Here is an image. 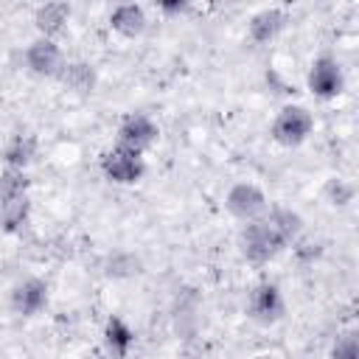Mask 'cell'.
<instances>
[{
    "label": "cell",
    "mask_w": 359,
    "mask_h": 359,
    "mask_svg": "<svg viewBox=\"0 0 359 359\" xmlns=\"http://www.w3.org/2000/svg\"><path fill=\"white\" fill-rule=\"evenodd\" d=\"M31 180L25 168L6 165L0 171V227L6 233H17L28 224L31 216Z\"/></svg>",
    "instance_id": "6da1fadb"
},
{
    "label": "cell",
    "mask_w": 359,
    "mask_h": 359,
    "mask_svg": "<svg viewBox=\"0 0 359 359\" xmlns=\"http://www.w3.org/2000/svg\"><path fill=\"white\" fill-rule=\"evenodd\" d=\"M292 241L278 230V224L264 213L261 219H252V222H244L241 233H238V250L244 255L247 264H255V266H264L269 264L272 258H278Z\"/></svg>",
    "instance_id": "7a4b0ae2"
},
{
    "label": "cell",
    "mask_w": 359,
    "mask_h": 359,
    "mask_svg": "<svg viewBox=\"0 0 359 359\" xmlns=\"http://www.w3.org/2000/svg\"><path fill=\"white\" fill-rule=\"evenodd\" d=\"M314 132V115L309 112V107L303 104H283L275 118H272V126H269V135L278 146H286V149H294L300 143H306Z\"/></svg>",
    "instance_id": "3957f363"
},
{
    "label": "cell",
    "mask_w": 359,
    "mask_h": 359,
    "mask_svg": "<svg viewBox=\"0 0 359 359\" xmlns=\"http://www.w3.org/2000/svg\"><path fill=\"white\" fill-rule=\"evenodd\" d=\"M101 174L115 185H135L146 174V160L140 151L115 143L101 154Z\"/></svg>",
    "instance_id": "277c9868"
},
{
    "label": "cell",
    "mask_w": 359,
    "mask_h": 359,
    "mask_svg": "<svg viewBox=\"0 0 359 359\" xmlns=\"http://www.w3.org/2000/svg\"><path fill=\"white\" fill-rule=\"evenodd\" d=\"M306 87H309V93H311L314 98H323V101L337 98V95L342 93V87H345V73H342L339 59H334V56H328V53L317 56V59L309 65Z\"/></svg>",
    "instance_id": "5b68a950"
},
{
    "label": "cell",
    "mask_w": 359,
    "mask_h": 359,
    "mask_svg": "<svg viewBox=\"0 0 359 359\" xmlns=\"http://www.w3.org/2000/svg\"><path fill=\"white\" fill-rule=\"evenodd\" d=\"M224 208L233 219H238L244 224V222L261 219L269 208V199H266L264 188H258L255 182H236L224 194Z\"/></svg>",
    "instance_id": "8992f818"
},
{
    "label": "cell",
    "mask_w": 359,
    "mask_h": 359,
    "mask_svg": "<svg viewBox=\"0 0 359 359\" xmlns=\"http://www.w3.org/2000/svg\"><path fill=\"white\" fill-rule=\"evenodd\" d=\"M22 59H25V70L34 73V76H39V79H59V73H62V67L67 62L65 59V50L50 36H36L25 48Z\"/></svg>",
    "instance_id": "52a82bcc"
},
{
    "label": "cell",
    "mask_w": 359,
    "mask_h": 359,
    "mask_svg": "<svg viewBox=\"0 0 359 359\" xmlns=\"http://www.w3.org/2000/svg\"><path fill=\"white\" fill-rule=\"evenodd\" d=\"M286 311V300H283V292L278 289V283H269V280H261L250 289L247 294V314L261 323V325H275Z\"/></svg>",
    "instance_id": "ba28073f"
},
{
    "label": "cell",
    "mask_w": 359,
    "mask_h": 359,
    "mask_svg": "<svg viewBox=\"0 0 359 359\" xmlns=\"http://www.w3.org/2000/svg\"><path fill=\"white\" fill-rule=\"evenodd\" d=\"M160 137V126L146 115V112H129L123 115V121L118 123V132H115V143L126 146V149H135V151H149Z\"/></svg>",
    "instance_id": "9c48e42d"
},
{
    "label": "cell",
    "mask_w": 359,
    "mask_h": 359,
    "mask_svg": "<svg viewBox=\"0 0 359 359\" xmlns=\"http://www.w3.org/2000/svg\"><path fill=\"white\" fill-rule=\"evenodd\" d=\"M8 303H11L14 314L34 317V314H39L48 306V283L42 278H25V280H20L11 289Z\"/></svg>",
    "instance_id": "30bf717a"
},
{
    "label": "cell",
    "mask_w": 359,
    "mask_h": 359,
    "mask_svg": "<svg viewBox=\"0 0 359 359\" xmlns=\"http://www.w3.org/2000/svg\"><path fill=\"white\" fill-rule=\"evenodd\" d=\"M286 22H289V17H286L283 8H275V6L272 8H261V11H255L250 17L247 36H250L252 45H269L272 39H278L283 34Z\"/></svg>",
    "instance_id": "8fae6325"
},
{
    "label": "cell",
    "mask_w": 359,
    "mask_h": 359,
    "mask_svg": "<svg viewBox=\"0 0 359 359\" xmlns=\"http://www.w3.org/2000/svg\"><path fill=\"white\" fill-rule=\"evenodd\" d=\"M146 25H149V17H146V11H143V6H137V3H118L112 11H109V28L118 34V36H123V39H135V36H140L143 31H146Z\"/></svg>",
    "instance_id": "7c38bea8"
},
{
    "label": "cell",
    "mask_w": 359,
    "mask_h": 359,
    "mask_svg": "<svg viewBox=\"0 0 359 359\" xmlns=\"http://www.w3.org/2000/svg\"><path fill=\"white\" fill-rule=\"evenodd\" d=\"M70 22V3L65 0H45L36 11H34V28L39 36H50L56 39Z\"/></svg>",
    "instance_id": "4fadbf2b"
},
{
    "label": "cell",
    "mask_w": 359,
    "mask_h": 359,
    "mask_svg": "<svg viewBox=\"0 0 359 359\" xmlns=\"http://www.w3.org/2000/svg\"><path fill=\"white\" fill-rule=\"evenodd\" d=\"M59 81L76 95H90L95 90L98 76H95L93 65H87V62H65V67L59 73Z\"/></svg>",
    "instance_id": "5bb4252c"
},
{
    "label": "cell",
    "mask_w": 359,
    "mask_h": 359,
    "mask_svg": "<svg viewBox=\"0 0 359 359\" xmlns=\"http://www.w3.org/2000/svg\"><path fill=\"white\" fill-rule=\"evenodd\" d=\"M36 157V137L31 132H17L8 137L6 149H3V160L6 165L14 168H28V163Z\"/></svg>",
    "instance_id": "9a60e30c"
},
{
    "label": "cell",
    "mask_w": 359,
    "mask_h": 359,
    "mask_svg": "<svg viewBox=\"0 0 359 359\" xmlns=\"http://www.w3.org/2000/svg\"><path fill=\"white\" fill-rule=\"evenodd\" d=\"M132 342H135V331L129 328L126 320H121V317H109V320L104 323V345H107L109 353H115V356H126L129 348H132Z\"/></svg>",
    "instance_id": "2e32d148"
},
{
    "label": "cell",
    "mask_w": 359,
    "mask_h": 359,
    "mask_svg": "<svg viewBox=\"0 0 359 359\" xmlns=\"http://www.w3.org/2000/svg\"><path fill=\"white\" fill-rule=\"evenodd\" d=\"M325 199H328V205H334V208H345V205L353 199V185H351L348 180H342V177H331V180L325 182Z\"/></svg>",
    "instance_id": "e0dca14e"
},
{
    "label": "cell",
    "mask_w": 359,
    "mask_h": 359,
    "mask_svg": "<svg viewBox=\"0 0 359 359\" xmlns=\"http://www.w3.org/2000/svg\"><path fill=\"white\" fill-rule=\"evenodd\" d=\"M334 356L337 359H356L359 356V339L356 337H342V342L334 345Z\"/></svg>",
    "instance_id": "ac0fdd59"
},
{
    "label": "cell",
    "mask_w": 359,
    "mask_h": 359,
    "mask_svg": "<svg viewBox=\"0 0 359 359\" xmlns=\"http://www.w3.org/2000/svg\"><path fill=\"white\" fill-rule=\"evenodd\" d=\"M188 3L191 0H157V6H160L163 14H182L188 8Z\"/></svg>",
    "instance_id": "d6986e66"
}]
</instances>
